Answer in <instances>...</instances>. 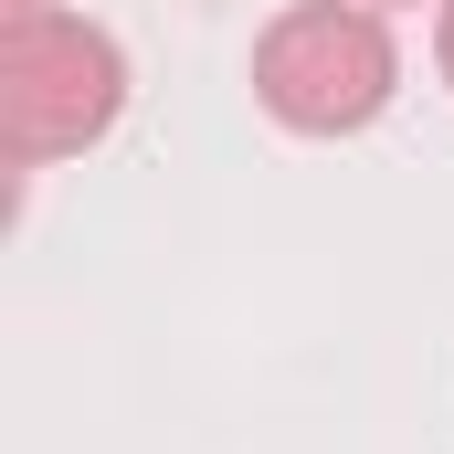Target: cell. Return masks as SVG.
<instances>
[{
  "label": "cell",
  "instance_id": "cell-1",
  "mask_svg": "<svg viewBox=\"0 0 454 454\" xmlns=\"http://www.w3.org/2000/svg\"><path fill=\"white\" fill-rule=\"evenodd\" d=\"M127 116V53L85 11H11L0 32V159L53 169Z\"/></svg>",
  "mask_w": 454,
  "mask_h": 454
},
{
  "label": "cell",
  "instance_id": "cell-2",
  "mask_svg": "<svg viewBox=\"0 0 454 454\" xmlns=\"http://www.w3.org/2000/svg\"><path fill=\"white\" fill-rule=\"evenodd\" d=\"M391 96H402V53L370 0H296L254 43V106L296 137H359Z\"/></svg>",
  "mask_w": 454,
  "mask_h": 454
},
{
  "label": "cell",
  "instance_id": "cell-3",
  "mask_svg": "<svg viewBox=\"0 0 454 454\" xmlns=\"http://www.w3.org/2000/svg\"><path fill=\"white\" fill-rule=\"evenodd\" d=\"M434 53H444V85H454V0H444V43H434Z\"/></svg>",
  "mask_w": 454,
  "mask_h": 454
},
{
  "label": "cell",
  "instance_id": "cell-4",
  "mask_svg": "<svg viewBox=\"0 0 454 454\" xmlns=\"http://www.w3.org/2000/svg\"><path fill=\"white\" fill-rule=\"evenodd\" d=\"M11 11H53V0H11Z\"/></svg>",
  "mask_w": 454,
  "mask_h": 454
},
{
  "label": "cell",
  "instance_id": "cell-5",
  "mask_svg": "<svg viewBox=\"0 0 454 454\" xmlns=\"http://www.w3.org/2000/svg\"><path fill=\"white\" fill-rule=\"evenodd\" d=\"M370 11H391V0H370Z\"/></svg>",
  "mask_w": 454,
  "mask_h": 454
}]
</instances>
